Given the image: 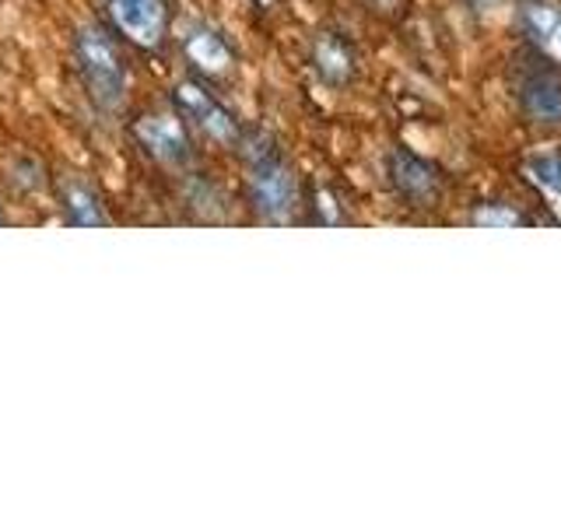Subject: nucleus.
Returning <instances> with one entry per match:
<instances>
[{
	"mask_svg": "<svg viewBox=\"0 0 561 526\" xmlns=\"http://www.w3.org/2000/svg\"><path fill=\"white\" fill-rule=\"evenodd\" d=\"M242 162H245V204L260 225H295L302 218V190L298 169L291 158L274 145L267 134H250L242 140Z\"/></svg>",
	"mask_w": 561,
	"mask_h": 526,
	"instance_id": "obj_1",
	"label": "nucleus"
},
{
	"mask_svg": "<svg viewBox=\"0 0 561 526\" xmlns=\"http://www.w3.org/2000/svg\"><path fill=\"white\" fill-rule=\"evenodd\" d=\"M175 46H180L186 75L210 84V88H221L225 81H232L242 64L236 43L228 39L218 25L204 22V18H190L186 25H180V32H175Z\"/></svg>",
	"mask_w": 561,
	"mask_h": 526,
	"instance_id": "obj_5",
	"label": "nucleus"
},
{
	"mask_svg": "<svg viewBox=\"0 0 561 526\" xmlns=\"http://www.w3.org/2000/svg\"><path fill=\"white\" fill-rule=\"evenodd\" d=\"M169 105L180 119L190 127V134L207 148L218 151H239L245 140V127L242 119L228 110V102L215 92L210 84L197 81V78H180L169 88Z\"/></svg>",
	"mask_w": 561,
	"mask_h": 526,
	"instance_id": "obj_3",
	"label": "nucleus"
},
{
	"mask_svg": "<svg viewBox=\"0 0 561 526\" xmlns=\"http://www.w3.org/2000/svg\"><path fill=\"white\" fill-rule=\"evenodd\" d=\"M526 172H530V180L540 183L543 190L561 193V151H543V155L530 158Z\"/></svg>",
	"mask_w": 561,
	"mask_h": 526,
	"instance_id": "obj_13",
	"label": "nucleus"
},
{
	"mask_svg": "<svg viewBox=\"0 0 561 526\" xmlns=\"http://www.w3.org/2000/svg\"><path fill=\"white\" fill-rule=\"evenodd\" d=\"M467 4H470V8H478V11H484V8L495 4V0H467Z\"/></svg>",
	"mask_w": 561,
	"mask_h": 526,
	"instance_id": "obj_17",
	"label": "nucleus"
},
{
	"mask_svg": "<svg viewBox=\"0 0 561 526\" xmlns=\"http://www.w3.org/2000/svg\"><path fill=\"white\" fill-rule=\"evenodd\" d=\"M470 225H481V228H505V225H523V215H519V210L508 207V204H481V207L470 215Z\"/></svg>",
	"mask_w": 561,
	"mask_h": 526,
	"instance_id": "obj_14",
	"label": "nucleus"
},
{
	"mask_svg": "<svg viewBox=\"0 0 561 526\" xmlns=\"http://www.w3.org/2000/svg\"><path fill=\"white\" fill-rule=\"evenodd\" d=\"M302 210H306L309 225H327V228L347 225V210H344L337 193H333V186H327V183H306Z\"/></svg>",
	"mask_w": 561,
	"mask_h": 526,
	"instance_id": "obj_12",
	"label": "nucleus"
},
{
	"mask_svg": "<svg viewBox=\"0 0 561 526\" xmlns=\"http://www.w3.org/2000/svg\"><path fill=\"white\" fill-rule=\"evenodd\" d=\"M102 22L123 46L158 53L172 39V0H99Z\"/></svg>",
	"mask_w": 561,
	"mask_h": 526,
	"instance_id": "obj_6",
	"label": "nucleus"
},
{
	"mask_svg": "<svg viewBox=\"0 0 561 526\" xmlns=\"http://www.w3.org/2000/svg\"><path fill=\"white\" fill-rule=\"evenodd\" d=\"M11 225V218H8V210H4V204H0V228H8Z\"/></svg>",
	"mask_w": 561,
	"mask_h": 526,
	"instance_id": "obj_18",
	"label": "nucleus"
},
{
	"mask_svg": "<svg viewBox=\"0 0 561 526\" xmlns=\"http://www.w3.org/2000/svg\"><path fill=\"white\" fill-rule=\"evenodd\" d=\"M519 28L551 64H561V0H519Z\"/></svg>",
	"mask_w": 561,
	"mask_h": 526,
	"instance_id": "obj_11",
	"label": "nucleus"
},
{
	"mask_svg": "<svg viewBox=\"0 0 561 526\" xmlns=\"http://www.w3.org/2000/svg\"><path fill=\"white\" fill-rule=\"evenodd\" d=\"M130 140L137 155H145L154 169L183 172L197 158V137L190 134V127L180 119V113L172 110H145L130 119Z\"/></svg>",
	"mask_w": 561,
	"mask_h": 526,
	"instance_id": "obj_4",
	"label": "nucleus"
},
{
	"mask_svg": "<svg viewBox=\"0 0 561 526\" xmlns=\"http://www.w3.org/2000/svg\"><path fill=\"white\" fill-rule=\"evenodd\" d=\"M70 64L88 105L99 116H119L130 99V64L105 22H81L70 32Z\"/></svg>",
	"mask_w": 561,
	"mask_h": 526,
	"instance_id": "obj_2",
	"label": "nucleus"
},
{
	"mask_svg": "<svg viewBox=\"0 0 561 526\" xmlns=\"http://www.w3.org/2000/svg\"><path fill=\"white\" fill-rule=\"evenodd\" d=\"M253 8H260V11H271V8H277V0H250Z\"/></svg>",
	"mask_w": 561,
	"mask_h": 526,
	"instance_id": "obj_16",
	"label": "nucleus"
},
{
	"mask_svg": "<svg viewBox=\"0 0 561 526\" xmlns=\"http://www.w3.org/2000/svg\"><path fill=\"white\" fill-rule=\"evenodd\" d=\"M368 8H376V11H400L403 8V0H365Z\"/></svg>",
	"mask_w": 561,
	"mask_h": 526,
	"instance_id": "obj_15",
	"label": "nucleus"
},
{
	"mask_svg": "<svg viewBox=\"0 0 561 526\" xmlns=\"http://www.w3.org/2000/svg\"><path fill=\"white\" fill-rule=\"evenodd\" d=\"M386 183L408 207H432L443 197V172L425 155L411 148H390L386 155Z\"/></svg>",
	"mask_w": 561,
	"mask_h": 526,
	"instance_id": "obj_7",
	"label": "nucleus"
},
{
	"mask_svg": "<svg viewBox=\"0 0 561 526\" xmlns=\"http://www.w3.org/2000/svg\"><path fill=\"white\" fill-rule=\"evenodd\" d=\"M57 207L70 228H110L113 215L105 207V197L95 183H88L84 175H60L57 180Z\"/></svg>",
	"mask_w": 561,
	"mask_h": 526,
	"instance_id": "obj_9",
	"label": "nucleus"
},
{
	"mask_svg": "<svg viewBox=\"0 0 561 526\" xmlns=\"http://www.w3.org/2000/svg\"><path fill=\"white\" fill-rule=\"evenodd\" d=\"M309 70L316 75L323 88H333V92H344V88L358 78V49L347 39V32L341 28H320L309 39L306 49Z\"/></svg>",
	"mask_w": 561,
	"mask_h": 526,
	"instance_id": "obj_8",
	"label": "nucleus"
},
{
	"mask_svg": "<svg viewBox=\"0 0 561 526\" xmlns=\"http://www.w3.org/2000/svg\"><path fill=\"white\" fill-rule=\"evenodd\" d=\"M519 110L537 127H561V75L558 70H530L519 81Z\"/></svg>",
	"mask_w": 561,
	"mask_h": 526,
	"instance_id": "obj_10",
	"label": "nucleus"
}]
</instances>
